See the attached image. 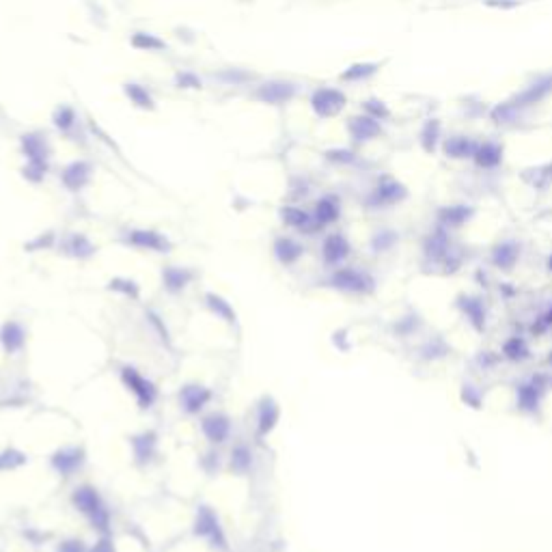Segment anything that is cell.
I'll use <instances>...</instances> for the list:
<instances>
[{"label": "cell", "instance_id": "obj_1", "mask_svg": "<svg viewBox=\"0 0 552 552\" xmlns=\"http://www.w3.org/2000/svg\"><path fill=\"white\" fill-rule=\"evenodd\" d=\"M20 147L26 160L24 177L30 180L32 184L42 182L48 172V162H50V145L46 141V136L39 132H26L20 136Z\"/></svg>", "mask_w": 552, "mask_h": 552}, {"label": "cell", "instance_id": "obj_2", "mask_svg": "<svg viewBox=\"0 0 552 552\" xmlns=\"http://www.w3.org/2000/svg\"><path fill=\"white\" fill-rule=\"evenodd\" d=\"M310 111L315 113L320 119H332L343 113V108L348 106V95L337 87H318L310 93Z\"/></svg>", "mask_w": 552, "mask_h": 552}, {"label": "cell", "instance_id": "obj_3", "mask_svg": "<svg viewBox=\"0 0 552 552\" xmlns=\"http://www.w3.org/2000/svg\"><path fill=\"white\" fill-rule=\"evenodd\" d=\"M298 95V84L291 80H268L255 89V99L268 106H283Z\"/></svg>", "mask_w": 552, "mask_h": 552}, {"label": "cell", "instance_id": "obj_4", "mask_svg": "<svg viewBox=\"0 0 552 552\" xmlns=\"http://www.w3.org/2000/svg\"><path fill=\"white\" fill-rule=\"evenodd\" d=\"M348 134L354 143H369L373 138H377L382 134V125H380L377 119L369 117L367 113L350 117L348 119Z\"/></svg>", "mask_w": 552, "mask_h": 552}, {"label": "cell", "instance_id": "obj_5", "mask_svg": "<svg viewBox=\"0 0 552 552\" xmlns=\"http://www.w3.org/2000/svg\"><path fill=\"white\" fill-rule=\"evenodd\" d=\"M91 175H93V166L87 162V160H74V162H69L63 172H61V182L65 188L69 190H80L84 188L89 182H91Z\"/></svg>", "mask_w": 552, "mask_h": 552}, {"label": "cell", "instance_id": "obj_6", "mask_svg": "<svg viewBox=\"0 0 552 552\" xmlns=\"http://www.w3.org/2000/svg\"><path fill=\"white\" fill-rule=\"evenodd\" d=\"M477 147H479V143H475L470 136H448L446 141L442 143V149H444L446 158H451V160L472 158Z\"/></svg>", "mask_w": 552, "mask_h": 552}, {"label": "cell", "instance_id": "obj_7", "mask_svg": "<svg viewBox=\"0 0 552 552\" xmlns=\"http://www.w3.org/2000/svg\"><path fill=\"white\" fill-rule=\"evenodd\" d=\"M123 93L130 99L132 106H136V108H141V111H153L156 108V99H153L151 91L145 84L125 82L123 84Z\"/></svg>", "mask_w": 552, "mask_h": 552}, {"label": "cell", "instance_id": "obj_8", "mask_svg": "<svg viewBox=\"0 0 552 552\" xmlns=\"http://www.w3.org/2000/svg\"><path fill=\"white\" fill-rule=\"evenodd\" d=\"M472 158H475L479 168H496L503 162V147L498 143H492V141L479 143Z\"/></svg>", "mask_w": 552, "mask_h": 552}, {"label": "cell", "instance_id": "obj_9", "mask_svg": "<svg viewBox=\"0 0 552 552\" xmlns=\"http://www.w3.org/2000/svg\"><path fill=\"white\" fill-rule=\"evenodd\" d=\"M52 125L56 127V132L61 134H72L78 125V113L74 106H67V104H61V106L54 108L52 113Z\"/></svg>", "mask_w": 552, "mask_h": 552}, {"label": "cell", "instance_id": "obj_10", "mask_svg": "<svg viewBox=\"0 0 552 552\" xmlns=\"http://www.w3.org/2000/svg\"><path fill=\"white\" fill-rule=\"evenodd\" d=\"M548 93H552V76H548V78H541L539 82H535L531 89H527L520 97L515 99V104L511 108H520V106H531V104H535V101H541Z\"/></svg>", "mask_w": 552, "mask_h": 552}, {"label": "cell", "instance_id": "obj_11", "mask_svg": "<svg viewBox=\"0 0 552 552\" xmlns=\"http://www.w3.org/2000/svg\"><path fill=\"white\" fill-rule=\"evenodd\" d=\"M380 72V63H354L345 72H341L339 80L343 82H363Z\"/></svg>", "mask_w": 552, "mask_h": 552}, {"label": "cell", "instance_id": "obj_12", "mask_svg": "<svg viewBox=\"0 0 552 552\" xmlns=\"http://www.w3.org/2000/svg\"><path fill=\"white\" fill-rule=\"evenodd\" d=\"M132 48L141 52H160L166 48V44L153 32H134L132 34Z\"/></svg>", "mask_w": 552, "mask_h": 552}, {"label": "cell", "instance_id": "obj_13", "mask_svg": "<svg viewBox=\"0 0 552 552\" xmlns=\"http://www.w3.org/2000/svg\"><path fill=\"white\" fill-rule=\"evenodd\" d=\"M419 141H421V147H423L427 153H432V151L438 147V141H440V121H438V119H429V121L423 125V130H421V134H419Z\"/></svg>", "mask_w": 552, "mask_h": 552}, {"label": "cell", "instance_id": "obj_14", "mask_svg": "<svg viewBox=\"0 0 552 552\" xmlns=\"http://www.w3.org/2000/svg\"><path fill=\"white\" fill-rule=\"evenodd\" d=\"M315 214H318V220L320 222H330L337 218L339 214V205L334 201V196H324L318 201V207H315Z\"/></svg>", "mask_w": 552, "mask_h": 552}, {"label": "cell", "instance_id": "obj_15", "mask_svg": "<svg viewBox=\"0 0 552 552\" xmlns=\"http://www.w3.org/2000/svg\"><path fill=\"white\" fill-rule=\"evenodd\" d=\"M363 111H365L369 117L377 119V121H384V119H389V117H391V111H389V106H387V104H384L382 99H375V97H371V99H365V101H363Z\"/></svg>", "mask_w": 552, "mask_h": 552}, {"label": "cell", "instance_id": "obj_16", "mask_svg": "<svg viewBox=\"0 0 552 552\" xmlns=\"http://www.w3.org/2000/svg\"><path fill=\"white\" fill-rule=\"evenodd\" d=\"M175 87L184 89V91H199V89H203V82L194 72H190V69H182V72L175 74Z\"/></svg>", "mask_w": 552, "mask_h": 552}, {"label": "cell", "instance_id": "obj_17", "mask_svg": "<svg viewBox=\"0 0 552 552\" xmlns=\"http://www.w3.org/2000/svg\"><path fill=\"white\" fill-rule=\"evenodd\" d=\"M132 242L138 246H147V249H162V237L153 231H134Z\"/></svg>", "mask_w": 552, "mask_h": 552}, {"label": "cell", "instance_id": "obj_18", "mask_svg": "<svg viewBox=\"0 0 552 552\" xmlns=\"http://www.w3.org/2000/svg\"><path fill=\"white\" fill-rule=\"evenodd\" d=\"M283 218L291 225V227H304L308 222V216L298 210V207H287V210L283 212Z\"/></svg>", "mask_w": 552, "mask_h": 552}]
</instances>
